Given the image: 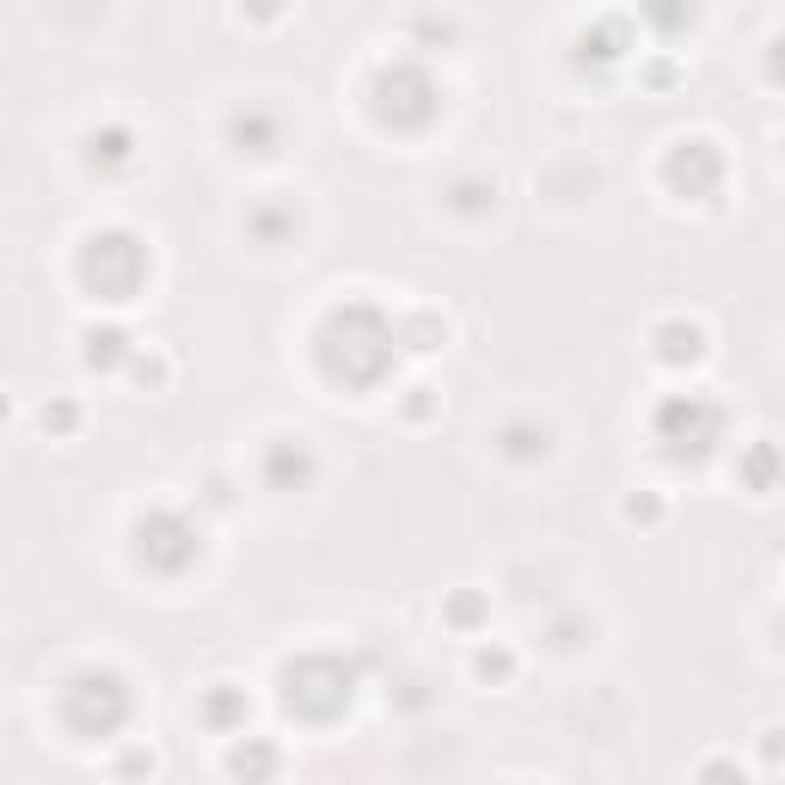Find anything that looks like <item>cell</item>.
Returning <instances> with one entry per match:
<instances>
[{
    "instance_id": "1",
    "label": "cell",
    "mask_w": 785,
    "mask_h": 785,
    "mask_svg": "<svg viewBox=\"0 0 785 785\" xmlns=\"http://www.w3.org/2000/svg\"><path fill=\"white\" fill-rule=\"evenodd\" d=\"M135 712V694L117 669H80L68 687H62V724L80 737V743H105L129 724Z\"/></svg>"
},
{
    "instance_id": "2",
    "label": "cell",
    "mask_w": 785,
    "mask_h": 785,
    "mask_svg": "<svg viewBox=\"0 0 785 785\" xmlns=\"http://www.w3.org/2000/svg\"><path fill=\"white\" fill-rule=\"evenodd\" d=\"M148 271H154L148 246L123 228H105L80 246V283L92 288V301H135Z\"/></svg>"
},
{
    "instance_id": "3",
    "label": "cell",
    "mask_w": 785,
    "mask_h": 785,
    "mask_svg": "<svg viewBox=\"0 0 785 785\" xmlns=\"http://www.w3.org/2000/svg\"><path fill=\"white\" fill-rule=\"evenodd\" d=\"M135 558L154 577H178L203 558V528H190L178 510H148L135 522Z\"/></svg>"
},
{
    "instance_id": "4",
    "label": "cell",
    "mask_w": 785,
    "mask_h": 785,
    "mask_svg": "<svg viewBox=\"0 0 785 785\" xmlns=\"http://www.w3.org/2000/svg\"><path fill=\"white\" fill-rule=\"evenodd\" d=\"M718 424H724V412H718L706 393H687V400H669L657 412V436L669 443V455H694L700 460L706 448L718 443Z\"/></svg>"
},
{
    "instance_id": "5",
    "label": "cell",
    "mask_w": 785,
    "mask_h": 785,
    "mask_svg": "<svg viewBox=\"0 0 785 785\" xmlns=\"http://www.w3.org/2000/svg\"><path fill=\"white\" fill-rule=\"evenodd\" d=\"M412 99L424 105V111H436V80H429L417 62H386L381 68V80H374V111H381V123H393V129H412Z\"/></svg>"
},
{
    "instance_id": "6",
    "label": "cell",
    "mask_w": 785,
    "mask_h": 785,
    "mask_svg": "<svg viewBox=\"0 0 785 785\" xmlns=\"http://www.w3.org/2000/svg\"><path fill=\"white\" fill-rule=\"evenodd\" d=\"M663 178H669L675 190H687V197H712L718 185H724V160H718L712 142H675L669 160H663Z\"/></svg>"
},
{
    "instance_id": "7",
    "label": "cell",
    "mask_w": 785,
    "mask_h": 785,
    "mask_svg": "<svg viewBox=\"0 0 785 785\" xmlns=\"http://www.w3.org/2000/svg\"><path fill=\"white\" fill-rule=\"evenodd\" d=\"M228 142H233V154H276L283 123H276V111H264V105H246V111L228 117Z\"/></svg>"
},
{
    "instance_id": "8",
    "label": "cell",
    "mask_w": 785,
    "mask_h": 785,
    "mask_svg": "<svg viewBox=\"0 0 785 785\" xmlns=\"http://www.w3.org/2000/svg\"><path fill=\"white\" fill-rule=\"evenodd\" d=\"M657 357L663 362H700L706 357V331L687 326V319H669V326H657Z\"/></svg>"
},
{
    "instance_id": "9",
    "label": "cell",
    "mask_w": 785,
    "mask_h": 785,
    "mask_svg": "<svg viewBox=\"0 0 785 785\" xmlns=\"http://www.w3.org/2000/svg\"><path fill=\"white\" fill-rule=\"evenodd\" d=\"M228 767L240 773V779H264V773L276 767V749H271V743H258V737H246V743L228 749Z\"/></svg>"
},
{
    "instance_id": "10",
    "label": "cell",
    "mask_w": 785,
    "mask_h": 785,
    "mask_svg": "<svg viewBox=\"0 0 785 785\" xmlns=\"http://www.w3.org/2000/svg\"><path fill=\"white\" fill-rule=\"evenodd\" d=\"M246 228H252V240H258V246H283V240H288V228H295V209H271V203H264V209L246 215Z\"/></svg>"
},
{
    "instance_id": "11",
    "label": "cell",
    "mask_w": 785,
    "mask_h": 785,
    "mask_svg": "<svg viewBox=\"0 0 785 785\" xmlns=\"http://www.w3.org/2000/svg\"><path fill=\"white\" fill-rule=\"evenodd\" d=\"M123 350H129V338L117 326L86 331V362H92V369H117V362H123Z\"/></svg>"
},
{
    "instance_id": "12",
    "label": "cell",
    "mask_w": 785,
    "mask_h": 785,
    "mask_svg": "<svg viewBox=\"0 0 785 785\" xmlns=\"http://www.w3.org/2000/svg\"><path fill=\"white\" fill-rule=\"evenodd\" d=\"M743 472H749V486H755V498H767L773 491V479H779V455L773 448H749V460H743Z\"/></svg>"
},
{
    "instance_id": "13",
    "label": "cell",
    "mask_w": 785,
    "mask_h": 785,
    "mask_svg": "<svg viewBox=\"0 0 785 785\" xmlns=\"http://www.w3.org/2000/svg\"><path fill=\"white\" fill-rule=\"evenodd\" d=\"M491 203H498V185H455L448 190V209H460V215H486Z\"/></svg>"
},
{
    "instance_id": "14",
    "label": "cell",
    "mask_w": 785,
    "mask_h": 785,
    "mask_svg": "<svg viewBox=\"0 0 785 785\" xmlns=\"http://www.w3.org/2000/svg\"><path fill=\"white\" fill-rule=\"evenodd\" d=\"M92 160H129V129H92Z\"/></svg>"
},
{
    "instance_id": "15",
    "label": "cell",
    "mask_w": 785,
    "mask_h": 785,
    "mask_svg": "<svg viewBox=\"0 0 785 785\" xmlns=\"http://www.w3.org/2000/svg\"><path fill=\"white\" fill-rule=\"evenodd\" d=\"M472 669L486 675V682H503V675L515 669V657H510V651H491V644H486V651H479V657H472Z\"/></svg>"
},
{
    "instance_id": "16",
    "label": "cell",
    "mask_w": 785,
    "mask_h": 785,
    "mask_svg": "<svg viewBox=\"0 0 785 785\" xmlns=\"http://www.w3.org/2000/svg\"><path fill=\"white\" fill-rule=\"evenodd\" d=\"M700 785H749V779H743V767H730V761H706Z\"/></svg>"
},
{
    "instance_id": "17",
    "label": "cell",
    "mask_w": 785,
    "mask_h": 785,
    "mask_svg": "<svg viewBox=\"0 0 785 785\" xmlns=\"http://www.w3.org/2000/svg\"><path fill=\"white\" fill-rule=\"evenodd\" d=\"M626 515H632V522H657L663 503H657V498H632V503H626Z\"/></svg>"
},
{
    "instance_id": "18",
    "label": "cell",
    "mask_w": 785,
    "mask_h": 785,
    "mask_svg": "<svg viewBox=\"0 0 785 785\" xmlns=\"http://www.w3.org/2000/svg\"><path fill=\"white\" fill-rule=\"evenodd\" d=\"M761 755H767V761H785V730H767V743H761Z\"/></svg>"
},
{
    "instance_id": "19",
    "label": "cell",
    "mask_w": 785,
    "mask_h": 785,
    "mask_svg": "<svg viewBox=\"0 0 785 785\" xmlns=\"http://www.w3.org/2000/svg\"><path fill=\"white\" fill-rule=\"evenodd\" d=\"M767 74H773V80H785V37L773 43V56H767Z\"/></svg>"
}]
</instances>
